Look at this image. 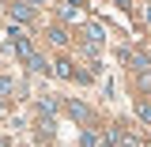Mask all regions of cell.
Segmentation results:
<instances>
[{
	"label": "cell",
	"instance_id": "obj_4",
	"mask_svg": "<svg viewBox=\"0 0 151 147\" xmlns=\"http://www.w3.org/2000/svg\"><path fill=\"white\" fill-rule=\"evenodd\" d=\"M79 147H106V136H98L94 128H87L83 136H79Z\"/></svg>",
	"mask_w": 151,
	"mask_h": 147
},
{
	"label": "cell",
	"instance_id": "obj_14",
	"mask_svg": "<svg viewBox=\"0 0 151 147\" xmlns=\"http://www.w3.org/2000/svg\"><path fill=\"white\" fill-rule=\"evenodd\" d=\"M64 4H83V0H64Z\"/></svg>",
	"mask_w": 151,
	"mask_h": 147
},
{
	"label": "cell",
	"instance_id": "obj_15",
	"mask_svg": "<svg viewBox=\"0 0 151 147\" xmlns=\"http://www.w3.org/2000/svg\"><path fill=\"white\" fill-rule=\"evenodd\" d=\"M117 4H125V8H129V4H132V0H117Z\"/></svg>",
	"mask_w": 151,
	"mask_h": 147
},
{
	"label": "cell",
	"instance_id": "obj_12",
	"mask_svg": "<svg viewBox=\"0 0 151 147\" xmlns=\"http://www.w3.org/2000/svg\"><path fill=\"white\" fill-rule=\"evenodd\" d=\"M76 15H79V8H72V4H60V19H64V23H72Z\"/></svg>",
	"mask_w": 151,
	"mask_h": 147
},
{
	"label": "cell",
	"instance_id": "obj_9",
	"mask_svg": "<svg viewBox=\"0 0 151 147\" xmlns=\"http://www.w3.org/2000/svg\"><path fill=\"white\" fill-rule=\"evenodd\" d=\"M136 87H140V91H151V72L140 68V72H136Z\"/></svg>",
	"mask_w": 151,
	"mask_h": 147
},
{
	"label": "cell",
	"instance_id": "obj_13",
	"mask_svg": "<svg viewBox=\"0 0 151 147\" xmlns=\"http://www.w3.org/2000/svg\"><path fill=\"white\" fill-rule=\"evenodd\" d=\"M144 15H147V23H151V4H147V8H144Z\"/></svg>",
	"mask_w": 151,
	"mask_h": 147
},
{
	"label": "cell",
	"instance_id": "obj_10",
	"mask_svg": "<svg viewBox=\"0 0 151 147\" xmlns=\"http://www.w3.org/2000/svg\"><path fill=\"white\" fill-rule=\"evenodd\" d=\"M12 91H15V83H12L8 75H0V102H4V98H8Z\"/></svg>",
	"mask_w": 151,
	"mask_h": 147
},
{
	"label": "cell",
	"instance_id": "obj_3",
	"mask_svg": "<svg viewBox=\"0 0 151 147\" xmlns=\"http://www.w3.org/2000/svg\"><path fill=\"white\" fill-rule=\"evenodd\" d=\"M30 23V19H34V8H30V4H12V23Z\"/></svg>",
	"mask_w": 151,
	"mask_h": 147
},
{
	"label": "cell",
	"instance_id": "obj_1",
	"mask_svg": "<svg viewBox=\"0 0 151 147\" xmlns=\"http://www.w3.org/2000/svg\"><path fill=\"white\" fill-rule=\"evenodd\" d=\"M12 49H15V57H19V60H27V64L38 57L34 45H30V38H27V30H19L15 23H12Z\"/></svg>",
	"mask_w": 151,
	"mask_h": 147
},
{
	"label": "cell",
	"instance_id": "obj_7",
	"mask_svg": "<svg viewBox=\"0 0 151 147\" xmlns=\"http://www.w3.org/2000/svg\"><path fill=\"white\" fill-rule=\"evenodd\" d=\"M49 42H53V45H68V30H64L60 23H57V27H49Z\"/></svg>",
	"mask_w": 151,
	"mask_h": 147
},
{
	"label": "cell",
	"instance_id": "obj_8",
	"mask_svg": "<svg viewBox=\"0 0 151 147\" xmlns=\"http://www.w3.org/2000/svg\"><path fill=\"white\" fill-rule=\"evenodd\" d=\"M136 117H140V121L151 128V102H140V106H136Z\"/></svg>",
	"mask_w": 151,
	"mask_h": 147
},
{
	"label": "cell",
	"instance_id": "obj_5",
	"mask_svg": "<svg viewBox=\"0 0 151 147\" xmlns=\"http://www.w3.org/2000/svg\"><path fill=\"white\" fill-rule=\"evenodd\" d=\"M64 110H68V117H76V121H87V117H91V110H87L83 102H76V98L64 106Z\"/></svg>",
	"mask_w": 151,
	"mask_h": 147
},
{
	"label": "cell",
	"instance_id": "obj_6",
	"mask_svg": "<svg viewBox=\"0 0 151 147\" xmlns=\"http://www.w3.org/2000/svg\"><path fill=\"white\" fill-rule=\"evenodd\" d=\"M53 72L60 75V79H72V75H76V68H72V60H64V57H60V60L53 64Z\"/></svg>",
	"mask_w": 151,
	"mask_h": 147
},
{
	"label": "cell",
	"instance_id": "obj_2",
	"mask_svg": "<svg viewBox=\"0 0 151 147\" xmlns=\"http://www.w3.org/2000/svg\"><path fill=\"white\" fill-rule=\"evenodd\" d=\"M83 38H87L91 45H102V42H106V27H102V23H87V27H83Z\"/></svg>",
	"mask_w": 151,
	"mask_h": 147
},
{
	"label": "cell",
	"instance_id": "obj_11",
	"mask_svg": "<svg viewBox=\"0 0 151 147\" xmlns=\"http://www.w3.org/2000/svg\"><path fill=\"white\" fill-rule=\"evenodd\" d=\"M49 68H53V64H45L42 57H34V60H30V72H38V75H45V72H49Z\"/></svg>",
	"mask_w": 151,
	"mask_h": 147
}]
</instances>
